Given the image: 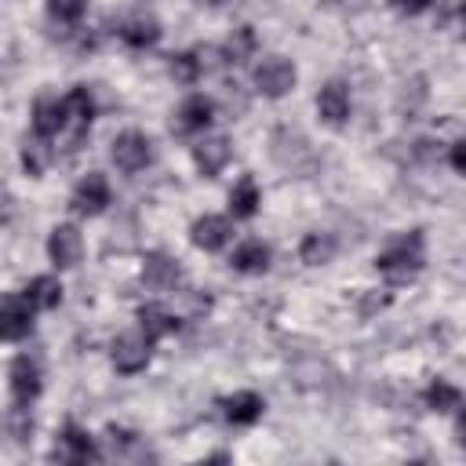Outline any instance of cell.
Masks as SVG:
<instances>
[{
	"instance_id": "obj_3",
	"label": "cell",
	"mask_w": 466,
	"mask_h": 466,
	"mask_svg": "<svg viewBox=\"0 0 466 466\" xmlns=\"http://www.w3.org/2000/svg\"><path fill=\"white\" fill-rule=\"evenodd\" d=\"M146 361H150V336L143 331H131V336H120L117 343H113V365H117V372H124V375H136V372H143L146 368Z\"/></svg>"
},
{
	"instance_id": "obj_32",
	"label": "cell",
	"mask_w": 466,
	"mask_h": 466,
	"mask_svg": "<svg viewBox=\"0 0 466 466\" xmlns=\"http://www.w3.org/2000/svg\"><path fill=\"white\" fill-rule=\"evenodd\" d=\"M452 164H455V171H466V143L452 146Z\"/></svg>"
},
{
	"instance_id": "obj_9",
	"label": "cell",
	"mask_w": 466,
	"mask_h": 466,
	"mask_svg": "<svg viewBox=\"0 0 466 466\" xmlns=\"http://www.w3.org/2000/svg\"><path fill=\"white\" fill-rule=\"evenodd\" d=\"M106 205H110V186H106V179H102V175H88V179L77 186V193H74V212H81V215H99Z\"/></svg>"
},
{
	"instance_id": "obj_1",
	"label": "cell",
	"mask_w": 466,
	"mask_h": 466,
	"mask_svg": "<svg viewBox=\"0 0 466 466\" xmlns=\"http://www.w3.org/2000/svg\"><path fill=\"white\" fill-rule=\"evenodd\" d=\"M379 270L390 277V281H409V277H416L419 270H423V237L419 233H409V237H401L397 244H390L382 255H379Z\"/></svg>"
},
{
	"instance_id": "obj_24",
	"label": "cell",
	"mask_w": 466,
	"mask_h": 466,
	"mask_svg": "<svg viewBox=\"0 0 466 466\" xmlns=\"http://www.w3.org/2000/svg\"><path fill=\"white\" fill-rule=\"evenodd\" d=\"M331 251H336V241H331L328 233H310V237L303 241V262H310V266L328 262Z\"/></svg>"
},
{
	"instance_id": "obj_19",
	"label": "cell",
	"mask_w": 466,
	"mask_h": 466,
	"mask_svg": "<svg viewBox=\"0 0 466 466\" xmlns=\"http://www.w3.org/2000/svg\"><path fill=\"white\" fill-rule=\"evenodd\" d=\"M62 124H66V102L40 99L37 110H33V127H37V136H55V131H62Z\"/></svg>"
},
{
	"instance_id": "obj_29",
	"label": "cell",
	"mask_w": 466,
	"mask_h": 466,
	"mask_svg": "<svg viewBox=\"0 0 466 466\" xmlns=\"http://www.w3.org/2000/svg\"><path fill=\"white\" fill-rule=\"evenodd\" d=\"M255 48V33L244 26V30H237V37H230V44H226V55H230V62H244V55Z\"/></svg>"
},
{
	"instance_id": "obj_18",
	"label": "cell",
	"mask_w": 466,
	"mask_h": 466,
	"mask_svg": "<svg viewBox=\"0 0 466 466\" xmlns=\"http://www.w3.org/2000/svg\"><path fill=\"white\" fill-rule=\"evenodd\" d=\"M143 281H146L150 288H175L179 266H175L168 255H150L146 266H143Z\"/></svg>"
},
{
	"instance_id": "obj_31",
	"label": "cell",
	"mask_w": 466,
	"mask_h": 466,
	"mask_svg": "<svg viewBox=\"0 0 466 466\" xmlns=\"http://www.w3.org/2000/svg\"><path fill=\"white\" fill-rule=\"evenodd\" d=\"M390 4L401 12V15H419V12L430 8V0H390Z\"/></svg>"
},
{
	"instance_id": "obj_26",
	"label": "cell",
	"mask_w": 466,
	"mask_h": 466,
	"mask_svg": "<svg viewBox=\"0 0 466 466\" xmlns=\"http://www.w3.org/2000/svg\"><path fill=\"white\" fill-rule=\"evenodd\" d=\"M426 401H430V409H437V412H452V409H459V390L437 379V382L426 390Z\"/></svg>"
},
{
	"instance_id": "obj_28",
	"label": "cell",
	"mask_w": 466,
	"mask_h": 466,
	"mask_svg": "<svg viewBox=\"0 0 466 466\" xmlns=\"http://www.w3.org/2000/svg\"><path fill=\"white\" fill-rule=\"evenodd\" d=\"M22 164H26V171H30V175H40V171H44V164H48V146H44L40 139H30V143H26V150H22Z\"/></svg>"
},
{
	"instance_id": "obj_10",
	"label": "cell",
	"mask_w": 466,
	"mask_h": 466,
	"mask_svg": "<svg viewBox=\"0 0 466 466\" xmlns=\"http://www.w3.org/2000/svg\"><path fill=\"white\" fill-rule=\"evenodd\" d=\"M55 459H62V462H88V459H95V444H92V437L81 426H66V434L55 444Z\"/></svg>"
},
{
	"instance_id": "obj_22",
	"label": "cell",
	"mask_w": 466,
	"mask_h": 466,
	"mask_svg": "<svg viewBox=\"0 0 466 466\" xmlns=\"http://www.w3.org/2000/svg\"><path fill=\"white\" fill-rule=\"evenodd\" d=\"M139 321H143V331H146L150 339L168 336V331L179 324V321H175L168 310H161V306H143V310H139Z\"/></svg>"
},
{
	"instance_id": "obj_15",
	"label": "cell",
	"mask_w": 466,
	"mask_h": 466,
	"mask_svg": "<svg viewBox=\"0 0 466 466\" xmlns=\"http://www.w3.org/2000/svg\"><path fill=\"white\" fill-rule=\"evenodd\" d=\"M120 37H124L131 48H150V44L161 40V22L150 19V15H136V19H127V22H124Z\"/></svg>"
},
{
	"instance_id": "obj_11",
	"label": "cell",
	"mask_w": 466,
	"mask_h": 466,
	"mask_svg": "<svg viewBox=\"0 0 466 466\" xmlns=\"http://www.w3.org/2000/svg\"><path fill=\"white\" fill-rule=\"evenodd\" d=\"M317 110H321V117L328 124H343L347 113H350V92H347V84H339V81L324 84L321 95H317Z\"/></svg>"
},
{
	"instance_id": "obj_6",
	"label": "cell",
	"mask_w": 466,
	"mask_h": 466,
	"mask_svg": "<svg viewBox=\"0 0 466 466\" xmlns=\"http://www.w3.org/2000/svg\"><path fill=\"white\" fill-rule=\"evenodd\" d=\"M33 328V317H30V306L22 299H4L0 303V339L8 343H19L30 336Z\"/></svg>"
},
{
	"instance_id": "obj_2",
	"label": "cell",
	"mask_w": 466,
	"mask_h": 466,
	"mask_svg": "<svg viewBox=\"0 0 466 466\" xmlns=\"http://www.w3.org/2000/svg\"><path fill=\"white\" fill-rule=\"evenodd\" d=\"M255 84L262 95H270V99H281L295 88V66L288 58H266L259 70H255Z\"/></svg>"
},
{
	"instance_id": "obj_25",
	"label": "cell",
	"mask_w": 466,
	"mask_h": 466,
	"mask_svg": "<svg viewBox=\"0 0 466 466\" xmlns=\"http://www.w3.org/2000/svg\"><path fill=\"white\" fill-rule=\"evenodd\" d=\"M0 426H4V434L12 437V441H30V434H33V416L19 405V409H12L8 416H4V423H0Z\"/></svg>"
},
{
	"instance_id": "obj_23",
	"label": "cell",
	"mask_w": 466,
	"mask_h": 466,
	"mask_svg": "<svg viewBox=\"0 0 466 466\" xmlns=\"http://www.w3.org/2000/svg\"><path fill=\"white\" fill-rule=\"evenodd\" d=\"M92 113H95V102L88 95V88H74L70 99H66V117L77 120V131H84L92 124Z\"/></svg>"
},
{
	"instance_id": "obj_12",
	"label": "cell",
	"mask_w": 466,
	"mask_h": 466,
	"mask_svg": "<svg viewBox=\"0 0 466 466\" xmlns=\"http://www.w3.org/2000/svg\"><path fill=\"white\" fill-rule=\"evenodd\" d=\"M230 241V223L219 219V215H205L193 223V244L205 248V251H219L223 244Z\"/></svg>"
},
{
	"instance_id": "obj_30",
	"label": "cell",
	"mask_w": 466,
	"mask_h": 466,
	"mask_svg": "<svg viewBox=\"0 0 466 466\" xmlns=\"http://www.w3.org/2000/svg\"><path fill=\"white\" fill-rule=\"evenodd\" d=\"M171 70L182 77V81H189L193 74H197V62H193V55H175V62H171Z\"/></svg>"
},
{
	"instance_id": "obj_27",
	"label": "cell",
	"mask_w": 466,
	"mask_h": 466,
	"mask_svg": "<svg viewBox=\"0 0 466 466\" xmlns=\"http://www.w3.org/2000/svg\"><path fill=\"white\" fill-rule=\"evenodd\" d=\"M48 12L58 22H77L84 15V0H48Z\"/></svg>"
},
{
	"instance_id": "obj_14",
	"label": "cell",
	"mask_w": 466,
	"mask_h": 466,
	"mask_svg": "<svg viewBox=\"0 0 466 466\" xmlns=\"http://www.w3.org/2000/svg\"><path fill=\"white\" fill-rule=\"evenodd\" d=\"M193 161H197V168H201V175H219L223 168H226V161H230V143L226 139H205L201 146L193 150Z\"/></svg>"
},
{
	"instance_id": "obj_17",
	"label": "cell",
	"mask_w": 466,
	"mask_h": 466,
	"mask_svg": "<svg viewBox=\"0 0 466 466\" xmlns=\"http://www.w3.org/2000/svg\"><path fill=\"white\" fill-rule=\"evenodd\" d=\"M226 416H230V423H237V426L255 423V419L262 416V397H259V393H251V390L233 393L230 401H226Z\"/></svg>"
},
{
	"instance_id": "obj_16",
	"label": "cell",
	"mask_w": 466,
	"mask_h": 466,
	"mask_svg": "<svg viewBox=\"0 0 466 466\" xmlns=\"http://www.w3.org/2000/svg\"><path fill=\"white\" fill-rule=\"evenodd\" d=\"M233 266L241 274H262L270 266V248L262 241H244L237 251H233Z\"/></svg>"
},
{
	"instance_id": "obj_20",
	"label": "cell",
	"mask_w": 466,
	"mask_h": 466,
	"mask_svg": "<svg viewBox=\"0 0 466 466\" xmlns=\"http://www.w3.org/2000/svg\"><path fill=\"white\" fill-rule=\"evenodd\" d=\"M58 299H62V285L55 277H33L26 285V303L33 310H51V306H58Z\"/></svg>"
},
{
	"instance_id": "obj_33",
	"label": "cell",
	"mask_w": 466,
	"mask_h": 466,
	"mask_svg": "<svg viewBox=\"0 0 466 466\" xmlns=\"http://www.w3.org/2000/svg\"><path fill=\"white\" fill-rule=\"evenodd\" d=\"M8 215H12V197L0 189V219H8Z\"/></svg>"
},
{
	"instance_id": "obj_7",
	"label": "cell",
	"mask_w": 466,
	"mask_h": 466,
	"mask_svg": "<svg viewBox=\"0 0 466 466\" xmlns=\"http://www.w3.org/2000/svg\"><path fill=\"white\" fill-rule=\"evenodd\" d=\"M48 251H51L55 266H77L81 251H84V241H81V233L74 226H55L51 241H48Z\"/></svg>"
},
{
	"instance_id": "obj_21",
	"label": "cell",
	"mask_w": 466,
	"mask_h": 466,
	"mask_svg": "<svg viewBox=\"0 0 466 466\" xmlns=\"http://www.w3.org/2000/svg\"><path fill=\"white\" fill-rule=\"evenodd\" d=\"M230 208H233L237 219H251V215H255V208H259V186H255V179H241V182L233 186Z\"/></svg>"
},
{
	"instance_id": "obj_13",
	"label": "cell",
	"mask_w": 466,
	"mask_h": 466,
	"mask_svg": "<svg viewBox=\"0 0 466 466\" xmlns=\"http://www.w3.org/2000/svg\"><path fill=\"white\" fill-rule=\"evenodd\" d=\"M212 113H215L212 99H205V95L186 99L182 110H179V131H205L212 124Z\"/></svg>"
},
{
	"instance_id": "obj_8",
	"label": "cell",
	"mask_w": 466,
	"mask_h": 466,
	"mask_svg": "<svg viewBox=\"0 0 466 466\" xmlns=\"http://www.w3.org/2000/svg\"><path fill=\"white\" fill-rule=\"evenodd\" d=\"M12 393H15V401L19 405H30L33 397L40 393V368H37V361L33 357H15V365H12Z\"/></svg>"
},
{
	"instance_id": "obj_4",
	"label": "cell",
	"mask_w": 466,
	"mask_h": 466,
	"mask_svg": "<svg viewBox=\"0 0 466 466\" xmlns=\"http://www.w3.org/2000/svg\"><path fill=\"white\" fill-rule=\"evenodd\" d=\"M150 157H154L150 139L139 136V131H124V136L113 143V164L120 171H139V168L150 164Z\"/></svg>"
},
{
	"instance_id": "obj_5",
	"label": "cell",
	"mask_w": 466,
	"mask_h": 466,
	"mask_svg": "<svg viewBox=\"0 0 466 466\" xmlns=\"http://www.w3.org/2000/svg\"><path fill=\"white\" fill-rule=\"evenodd\" d=\"M274 157H277V164H285V168H292V171H303V168L313 164L310 143L299 136V131H292V127L274 131Z\"/></svg>"
}]
</instances>
